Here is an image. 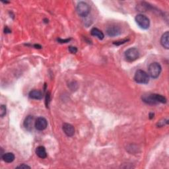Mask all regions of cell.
Masks as SVG:
<instances>
[{"label":"cell","mask_w":169,"mask_h":169,"mask_svg":"<svg viewBox=\"0 0 169 169\" xmlns=\"http://www.w3.org/2000/svg\"><path fill=\"white\" fill-rule=\"evenodd\" d=\"M62 129L65 133V134L68 136V137H72L75 134L74 127L71 124H70V123H64L62 126Z\"/></svg>","instance_id":"30bf717a"},{"label":"cell","mask_w":169,"mask_h":169,"mask_svg":"<svg viewBox=\"0 0 169 169\" xmlns=\"http://www.w3.org/2000/svg\"><path fill=\"white\" fill-rule=\"evenodd\" d=\"M1 158L4 161L7 163H11L15 160V155L13 153H5L4 155H2Z\"/></svg>","instance_id":"5bb4252c"},{"label":"cell","mask_w":169,"mask_h":169,"mask_svg":"<svg viewBox=\"0 0 169 169\" xmlns=\"http://www.w3.org/2000/svg\"><path fill=\"white\" fill-rule=\"evenodd\" d=\"M162 71V67L160 64L157 62L151 63L149 66L148 72L149 76H150L153 79H157L160 76Z\"/></svg>","instance_id":"6da1fadb"},{"label":"cell","mask_w":169,"mask_h":169,"mask_svg":"<svg viewBox=\"0 0 169 169\" xmlns=\"http://www.w3.org/2000/svg\"><path fill=\"white\" fill-rule=\"evenodd\" d=\"M6 106L5 105H1V107H0V116L3 118L6 115Z\"/></svg>","instance_id":"2e32d148"},{"label":"cell","mask_w":169,"mask_h":169,"mask_svg":"<svg viewBox=\"0 0 169 169\" xmlns=\"http://www.w3.org/2000/svg\"><path fill=\"white\" fill-rule=\"evenodd\" d=\"M11 31L7 27H5V33H10Z\"/></svg>","instance_id":"603a6c76"},{"label":"cell","mask_w":169,"mask_h":169,"mask_svg":"<svg viewBox=\"0 0 169 169\" xmlns=\"http://www.w3.org/2000/svg\"><path fill=\"white\" fill-rule=\"evenodd\" d=\"M29 97L32 99L35 100H41L43 97V95L41 91L38 90H32L29 93Z\"/></svg>","instance_id":"7c38bea8"},{"label":"cell","mask_w":169,"mask_h":169,"mask_svg":"<svg viewBox=\"0 0 169 169\" xmlns=\"http://www.w3.org/2000/svg\"><path fill=\"white\" fill-rule=\"evenodd\" d=\"M124 56L127 61H129V62H132V61H134L139 58V50L135 48H129L125 52Z\"/></svg>","instance_id":"5b68a950"},{"label":"cell","mask_w":169,"mask_h":169,"mask_svg":"<svg viewBox=\"0 0 169 169\" xmlns=\"http://www.w3.org/2000/svg\"><path fill=\"white\" fill-rule=\"evenodd\" d=\"M106 34H108L109 37H114L118 36L122 33V30L120 27L117 25H111L106 28Z\"/></svg>","instance_id":"52a82bcc"},{"label":"cell","mask_w":169,"mask_h":169,"mask_svg":"<svg viewBox=\"0 0 169 169\" xmlns=\"http://www.w3.org/2000/svg\"><path fill=\"white\" fill-rule=\"evenodd\" d=\"M69 51L71 54H76L77 52V48L74 46H70L69 47Z\"/></svg>","instance_id":"ffe728a7"},{"label":"cell","mask_w":169,"mask_h":169,"mask_svg":"<svg viewBox=\"0 0 169 169\" xmlns=\"http://www.w3.org/2000/svg\"><path fill=\"white\" fill-rule=\"evenodd\" d=\"M168 38H169V32L168 31H167L162 35L161 38V44L162 45V46L164 47L167 50L169 48Z\"/></svg>","instance_id":"8fae6325"},{"label":"cell","mask_w":169,"mask_h":169,"mask_svg":"<svg viewBox=\"0 0 169 169\" xmlns=\"http://www.w3.org/2000/svg\"><path fill=\"white\" fill-rule=\"evenodd\" d=\"M70 40L71 39H65V40H63V39L59 38V39H58V41L60 43H67V42H70Z\"/></svg>","instance_id":"7402d4cb"},{"label":"cell","mask_w":169,"mask_h":169,"mask_svg":"<svg viewBox=\"0 0 169 169\" xmlns=\"http://www.w3.org/2000/svg\"><path fill=\"white\" fill-rule=\"evenodd\" d=\"M48 122L44 117H39L35 121V128L38 131H43L47 128Z\"/></svg>","instance_id":"8992f818"},{"label":"cell","mask_w":169,"mask_h":169,"mask_svg":"<svg viewBox=\"0 0 169 169\" xmlns=\"http://www.w3.org/2000/svg\"><path fill=\"white\" fill-rule=\"evenodd\" d=\"M76 10L78 15L81 17H86L89 15L90 11V6L88 4L84 1H80L78 3Z\"/></svg>","instance_id":"7a4b0ae2"},{"label":"cell","mask_w":169,"mask_h":169,"mask_svg":"<svg viewBox=\"0 0 169 169\" xmlns=\"http://www.w3.org/2000/svg\"><path fill=\"white\" fill-rule=\"evenodd\" d=\"M50 102V93L48 92L46 93V107H48V105H49V103Z\"/></svg>","instance_id":"ac0fdd59"},{"label":"cell","mask_w":169,"mask_h":169,"mask_svg":"<svg viewBox=\"0 0 169 169\" xmlns=\"http://www.w3.org/2000/svg\"><path fill=\"white\" fill-rule=\"evenodd\" d=\"M128 41H129V39H125V40H118V41H116V42H113V44L116 45V46H119V45H121L126 43Z\"/></svg>","instance_id":"e0dca14e"},{"label":"cell","mask_w":169,"mask_h":169,"mask_svg":"<svg viewBox=\"0 0 169 169\" xmlns=\"http://www.w3.org/2000/svg\"><path fill=\"white\" fill-rule=\"evenodd\" d=\"M142 100L144 102L150 105H154L158 104L157 100L155 99V94H148V95H143Z\"/></svg>","instance_id":"9c48e42d"},{"label":"cell","mask_w":169,"mask_h":169,"mask_svg":"<svg viewBox=\"0 0 169 169\" xmlns=\"http://www.w3.org/2000/svg\"><path fill=\"white\" fill-rule=\"evenodd\" d=\"M36 154L40 159H45L47 157L46 149L44 146H38L36 149Z\"/></svg>","instance_id":"4fadbf2b"},{"label":"cell","mask_w":169,"mask_h":169,"mask_svg":"<svg viewBox=\"0 0 169 169\" xmlns=\"http://www.w3.org/2000/svg\"><path fill=\"white\" fill-rule=\"evenodd\" d=\"M23 126L25 127V128L27 129V130L29 132L32 131V129H33L34 126H35L34 117L31 115L27 116V118H26L24 120Z\"/></svg>","instance_id":"ba28073f"},{"label":"cell","mask_w":169,"mask_h":169,"mask_svg":"<svg viewBox=\"0 0 169 169\" xmlns=\"http://www.w3.org/2000/svg\"><path fill=\"white\" fill-rule=\"evenodd\" d=\"M154 117V114L153 113H150L149 114V118L150 119H153Z\"/></svg>","instance_id":"cb8c5ba5"},{"label":"cell","mask_w":169,"mask_h":169,"mask_svg":"<svg viewBox=\"0 0 169 169\" xmlns=\"http://www.w3.org/2000/svg\"><path fill=\"white\" fill-rule=\"evenodd\" d=\"M90 34L93 37L98 38L99 40H103L104 38H105V34H103V32L97 28H92L91 31H90Z\"/></svg>","instance_id":"9a60e30c"},{"label":"cell","mask_w":169,"mask_h":169,"mask_svg":"<svg viewBox=\"0 0 169 169\" xmlns=\"http://www.w3.org/2000/svg\"><path fill=\"white\" fill-rule=\"evenodd\" d=\"M134 81L139 84H147L149 82V76L145 71L139 70L135 73Z\"/></svg>","instance_id":"277c9868"},{"label":"cell","mask_w":169,"mask_h":169,"mask_svg":"<svg viewBox=\"0 0 169 169\" xmlns=\"http://www.w3.org/2000/svg\"><path fill=\"white\" fill-rule=\"evenodd\" d=\"M136 23L138 25L139 27L144 30H147L150 27V21L149 19L143 14H138L136 15L135 18Z\"/></svg>","instance_id":"3957f363"},{"label":"cell","mask_w":169,"mask_h":169,"mask_svg":"<svg viewBox=\"0 0 169 169\" xmlns=\"http://www.w3.org/2000/svg\"><path fill=\"white\" fill-rule=\"evenodd\" d=\"M168 120H162V121L159 122V123H157V126H159V127H162L163 126H165V124H168Z\"/></svg>","instance_id":"d6986e66"},{"label":"cell","mask_w":169,"mask_h":169,"mask_svg":"<svg viewBox=\"0 0 169 169\" xmlns=\"http://www.w3.org/2000/svg\"><path fill=\"white\" fill-rule=\"evenodd\" d=\"M31 168V167H30V166H28L26 164H22L21 165L18 166V167H17V168Z\"/></svg>","instance_id":"44dd1931"}]
</instances>
